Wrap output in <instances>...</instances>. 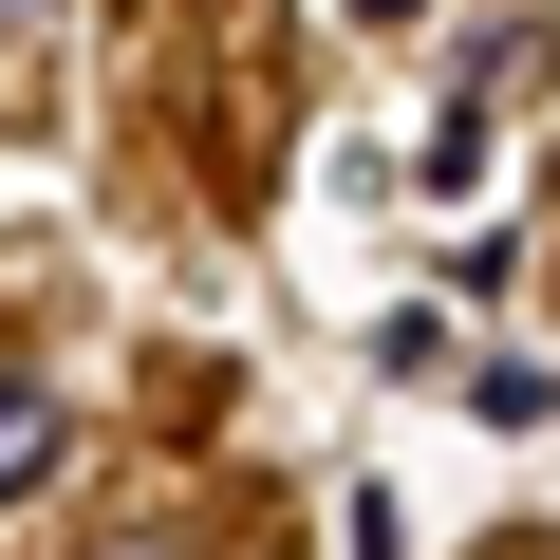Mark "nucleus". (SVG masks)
Masks as SVG:
<instances>
[{
  "label": "nucleus",
  "mask_w": 560,
  "mask_h": 560,
  "mask_svg": "<svg viewBox=\"0 0 560 560\" xmlns=\"http://www.w3.org/2000/svg\"><path fill=\"white\" fill-rule=\"evenodd\" d=\"M467 411H486V430H541V411H560V374H541V355H486V374H467Z\"/></svg>",
  "instance_id": "nucleus-3"
},
{
  "label": "nucleus",
  "mask_w": 560,
  "mask_h": 560,
  "mask_svg": "<svg viewBox=\"0 0 560 560\" xmlns=\"http://www.w3.org/2000/svg\"><path fill=\"white\" fill-rule=\"evenodd\" d=\"M38 467H57V393H38V374H0V504H20Z\"/></svg>",
  "instance_id": "nucleus-2"
},
{
  "label": "nucleus",
  "mask_w": 560,
  "mask_h": 560,
  "mask_svg": "<svg viewBox=\"0 0 560 560\" xmlns=\"http://www.w3.org/2000/svg\"><path fill=\"white\" fill-rule=\"evenodd\" d=\"M541 75H560V20H486V38H467V94H486V113L541 94Z\"/></svg>",
  "instance_id": "nucleus-1"
}]
</instances>
